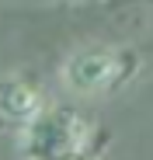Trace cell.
<instances>
[{
    "mask_svg": "<svg viewBox=\"0 0 153 160\" xmlns=\"http://www.w3.org/2000/svg\"><path fill=\"white\" fill-rule=\"evenodd\" d=\"M91 118L66 104L45 108L21 129V157L24 160H76L87 153Z\"/></svg>",
    "mask_w": 153,
    "mask_h": 160,
    "instance_id": "6da1fadb",
    "label": "cell"
},
{
    "mask_svg": "<svg viewBox=\"0 0 153 160\" xmlns=\"http://www.w3.org/2000/svg\"><path fill=\"white\" fill-rule=\"evenodd\" d=\"M129 70L132 66H129V56L125 52L105 49V45H91V49H80L73 56H66V63L59 70V80L73 94L97 98V94H108L118 84H125Z\"/></svg>",
    "mask_w": 153,
    "mask_h": 160,
    "instance_id": "7a4b0ae2",
    "label": "cell"
},
{
    "mask_svg": "<svg viewBox=\"0 0 153 160\" xmlns=\"http://www.w3.org/2000/svg\"><path fill=\"white\" fill-rule=\"evenodd\" d=\"M42 108H45V98L35 80H24V77L0 80V122L24 129Z\"/></svg>",
    "mask_w": 153,
    "mask_h": 160,
    "instance_id": "3957f363",
    "label": "cell"
},
{
    "mask_svg": "<svg viewBox=\"0 0 153 160\" xmlns=\"http://www.w3.org/2000/svg\"><path fill=\"white\" fill-rule=\"evenodd\" d=\"M76 160H97V157H87V153H84V157H76Z\"/></svg>",
    "mask_w": 153,
    "mask_h": 160,
    "instance_id": "277c9868",
    "label": "cell"
}]
</instances>
